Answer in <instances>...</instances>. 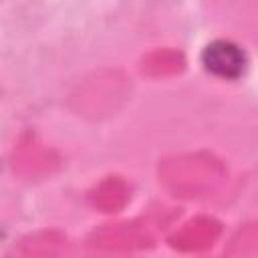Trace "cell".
<instances>
[{
	"mask_svg": "<svg viewBox=\"0 0 258 258\" xmlns=\"http://www.w3.org/2000/svg\"><path fill=\"white\" fill-rule=\"evenodd\" d=\"M202 64L218 79L236 81L246 73L248 56L244 48L232 40H214L202 50Z\"/></svg>",
	"mask_w": 258,
	"mask_h": 258,
	"instance_id": "6da1fadb",
	"label": "cell"
}]
</instances>
